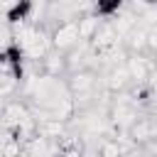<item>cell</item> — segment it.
<instances>
[{
  "label": "cell",
  "mask_w": 157,
  "mask_h": 157,
  "mask_svg": "<svg viewBox=\"0 0 157 157\" xmlns=\"http://www.w3.org/2000/svg\"><path fill=\"white\" fill-rule=\"evenodd\" d=\"M128 135H130V140L140 147V145H150L155 137H152V118H147V115H140L132 125H130V130H128Z\"/></svg>",
  "instance_id": "7"
},
{
  "label": "cell",
  "mask_w": 157,
  "mask_h": 157,
  "mask_svg": "<svg viewBox=\"0 0 157 157\" xmlns=\"http://www.w3.org/2000/svg\"><path fill=\"white\" fill-rule=\"evenodd\" d=\"M59 157H83V152H78V150H64V152H59Z\"/></svg>",
  "instance_id": "15"
},
{
  "label": "cell",
  "mask_w": 157,
  "mask_h": 157,
  "mask_svg": "<svg viewBox=\"0 0 157 157\" xmlns=\"http://www.w3.org/2000/svg\"><path fill=\"white\" fill-rule=\"evenodd\" d=\"M98 157H123V152L113 137H103L98 142Z\"/></svg>",
  "instance_id": "13"
},
{
  "label": "cell",
  "mask_w": 157,
  "mask_h": 157,
  "mask_svg": "<svg viewBox=\"0 0 157 157\" xmlns=\"http://www.w3.org/2000/svg\"><path fill=\"white\" fill-rule=\"evenodd\" d=\"M110 25H113V29L118 32V37H120V42H123V39H125V37H128L135 27H137V17H135V15L125 7L123 12H118V15L110 20Z\"/></svg>",
  "instance_id": "10"
},
{
  "label": "cell",
  "mask_w": 157,
  "mask_h": 157,
  "mask_svg": "<svg viewBox=\"0 0 157 157\" xmlns=\"http://www.w3.org/2000/svg\"><path fill=\"white\" fill-rule=\"evenodd\" d=\"M32 10H34V2H29V0H20V2H15V5L7 10L5 22H7L10 27H20V25H25V22L32 20Z\"/></svg>",
  "instance_id": "8"
},
{
  "label": "cell",
  "mask_w": 157,
  "mask_h": 157,
  "mask_svg": "<svg viewBox=\"0 0 157 157\" xmlns=\"http://www.w3.org/2000/svg\"><path fill=\"white\" fill-rule=\"evenodd\" d=\"M123 157H125V155H123Z\"/></svg>",
  "instance_id": "17"
},
{
  "label": "cell",
  "mask_w": 157,
  "mask_h": 157,
  "mask_svg": "<svg viewBox=\"0 0 157 157\" xmlns=\"http://www.w3.org/2000/svg\"><path fill=\"white\" fill-rule=\"evenodd\" d=\"M76 25H78V37H81V42H88V44H91L93 37H96V32H98V27L103 25V20H98L93 12H88V15L78 17Z\"/></svg>",
  "instance_id": "11"
},
{
  "label": "cell",
  "mask_w": 157,
  "mask_h": 157,
  "mask_svg": "<svg viewBox=\"0 0 157 157\" xmlns=\"http://www.w3.org/2000/svg\"><path fill=\"white\" fill-rule=\"evenodd\" d=\"M152 137L157 140V118H152Z\"/></svg>",
  "instance_id": "16"
},
{
  "label": "cell",
  "mask_w": 157,
  "mask_h": 157,
  "mask_svg": "<svg viewBox=\"0 0 157 157\" xmlns=\"http://www.w3.org/2000/svg\"><path fill=\"white\" fill-rule=\"evenodd\" d=\"M147 52H150V54H157V25L150 27V34H147Z\"/></svg>",
  "instance_id": "14"
},
{
  "label": "cell",
  "mask_w": 157,
  "mask_h": 157,
  "mask_svg": "<svg viewBox=\"0 0 157 157\" xmlns=\"http://www.w3.org/2000/svg\"><path fill=\"white\" fill-rule=\"evenodd\" d=\"M42 74L49 76V78H61L64 74H69V66H66V54L52 49L44 59H42Z\"/></svg>",
  "instance_id": "6"
},
{
  "label": "cell",
  "mask_w": 157,
  "mask_h": 157,
  "mask_svg": "<svg viewBox=\"0 0 157 157\" xmlns=\"http://www.w3.org/2000/svg\"><path fill=\"white\" fill-rule=\"evenodd\" d=\"M125 69H128V76L135 86L140 83H147L152 71L157 69V64L152 61V54H130L128 61H125Z\"/></svg>",
  "instance_id": "3"
},
{
  "label": "cell",
  "mask_w": 157,
  "mask_h": 157,
  "mask_svg": "<svg viewBox=\"0 0 157 157\" xmlns=\"http://www.w3.org/2000/svg\"><path fill=\"white\" fill-rule=\"evenodd\" d=\"M66 123H61V120H54V118H49V120H44V123H39V135H44V137H49V140H54V142H59L64 135H66Z\"/></svg>",
  "instance_id": "12"
},
{
  "label": "cell",
  "mask_w": 157,
  "mask_h": 157,
  "mask_svg": "<svg viewBox=\"0 0 157 157\" xmlns=\"http://www.w3.org/2000/svg\"><path fill=\"white\" fill-rule=\"evenodd\" d=\"M78 42H81V37H78V25H76V20L54 25V29H52V47H54L56 52L69 54Z\"/></svg>",
  "instance_id": "2"
},
{
  "label": "cell",
  "mask_w": 157,
  "mask_h": 157,
  "mask_svg": "<svg viewBox=\"0 0 157 157\" xmlns=\"http://www.w3.org/2000/svg\"><path fill=\"white\" fill-rule=\"evenodd\" d=\"M130 83V76H128V69H125V61L120 64H113L103 71V78H101V86L110 93V96H118V93H125Z\"/></svg>",
  "instance_id": "5"
},
{
  "label": "cell",
  "mask_w": 157,
  "mask_h": 157,
  "mask_svg": "<svg viewBox=\"0 0 157 157\" xmlns=\"http://www.w3.org/2000/svg\"><path fill=\"white\" fill-rule=\"evenodd\" d=\"M147 34H150V29L137 22V27L123 39V47H125L130 54H145V52H147Z\"/></svg>",
  "instance_id": "9"
},
{
  "label": "cell",
  "mask_w": 157,
  "mask_h": 157,
  "mask_svg": "<svg viewBox=\"0 0 157 157\" xmlns=\"http://www.w3.org/2000/svg\"><path fill=\"white\" fill-rule=\"evenodd\" d=\"M108 118H110V123L123 132H128L130 130V125L140 118V105L128 96V93H118V96H113V101H110V108H108Z\"/></svg>",
  "instance_id": "1"
},
{
  "label": "cell",
  "mask_w": 157,
  "mask_h": 157,
  "mask_svg": "<svg viewBox=\"0 0 157 157\" xmlns=\"http://www.w3.org/2000/svg\"><path fill=\"white\" fill-rule=\"evenodd\" d=\"M29 115H32V108H29L25 101H5V103L0 105V128H2V130L17 128V125H22Z\"/></svg>",
  "instance_id": "4"
}]
</instances>
